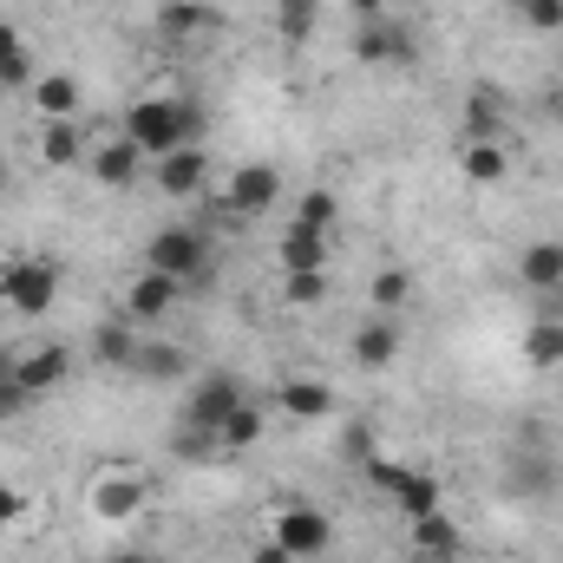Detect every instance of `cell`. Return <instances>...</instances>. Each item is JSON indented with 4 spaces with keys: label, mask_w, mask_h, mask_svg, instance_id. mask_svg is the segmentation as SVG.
I'll return each mask as SVG.
<instances>
[{
    "label": "cell",
    "mask_w": 563,
    "mask_h": 563,
    "mask_svg": "<svg viewBox=\"0 0 563 563\" xmlns=\"http://www.w3.org/2000/svg\"><path fill=\"white\" fill-rule=\"evenodd\" d=\"M197 132H203V112L190 99H139L125 112V139L139 144V151H151V157L197 144Z\"/></svg>",
    "instance_id": "obj_1"
},
{
    "label": "cell",
    "mask_w": 563,
    "mask_h": 563,
    "mask_svg": "<svg viewBox=\"0 0 563 563\" xmlns=\"http://www.w3.org/2000/svg\"><path fill=\"white\" fill-rule=\"evenodd\" d=\"M144 269H164V276L184 282V288H203V282L217 276V250H210V236H203V230L177 223V230H157V236H151Z\"/></svg>",
    "instance_id": "obj_2"
},
{
    "label": "cell",
    "mask_w": 563,
    "mask_h": 563,
    "mask_svg": "<svg viewBox=\"0 0 563 563\" xmlns=\"http://www.w3.org/2000/svg\"><path fill=\"white\" fill-rule=\"evenodd\" d=\"M354 59L361 66H380V73H407L420 59V33L407 20H394V13H374V20L354 26Z\"/></svg>",
    "instance_id": "obj_3"
},
{
    "label": "cell",
    "mask_w": 563,
    "mask_h": 563,
    "mask_svg": "<svg viewBox=\"0 0 563 563\" xmlns=\"http://www.w3.org/2000/svg\"><path fill=\"white\" fill-rule=\"evenodd\" d=\"M0 301H7L20 321H40V314L59 301V269L40 263V256H13V263H0Z\"/></svg>",
    "instance_id": "obj_4"
},
{
    "label": "cell",
    "mask_w": 563,
    "mask_h": 563,
    "mask_svg": "<svg viewBox=\"0 0 563 563\" xmlns=\"http://www.w3.org/2000/svg\"><path fill=\"white\" fill-rule=\"evenodd\" d=\"M269 538H276L295 563H301V558H321V551L334 544V518H328V511H314V505H282Z\"/></svg>",
    "instance_id": "obj_5"
},
{
    "label": "cell",
    "mask_w": 563,
    "mask_h": 563,
    "mask_svg": "<svg viewBox=\"0 0 563 563\" xmlns=\"http://www.w3.org/2000/svg\"><path fill=\"white\" fill-rule=\"evenodd\" d=\"M243 400H250V394H243V380H236V374H203V380L190 387V400H184V426L217 432V426L230 420Z\"/></svg>",
    "instance_id": "obj_6"
},
{
    "label": "cell",
    "mask_w": 563,
    "mask_h": 563,
    "mask_svg": "<svg viewBox=\"0 0 563 563\" xmlns=\"http://www.w3.org/2000/svg\"><path fill=\"white\" fill-rule=\"evenodd\" d=\"M276 197H282L276 164H236L230 190H223V217H263V210H276Z\"/></svg>",
    "instance_id": "obj_7"
},
{
    "label": "cell",
    "mask_w": 563,
    "mask_h": 563,
    "mask_svg": "<svg viewBox=\"0 0 563 563\" xmlns=\"http://www.w3.org/2000/svg\"><path fill=\"white\" fill-rule=\"evenodd\" d=\"M217 26H223V13H217L210 0H164V7H157V33H164L170 46L217 40Z\"/></svg>",
    "instance_id": "obj_8"
},
{
    "label": "cell",
    "mask_w": 563,
    "mask_h": 563,
    "mask_svg": "<svg viewBox=\"0 0 563 563\" xmlns=\"http://www.w3.org/2000/svg\"><path fill=\"white\" fill-rule=\"evenodd\" d=\"M13 374H20L26 400H46V394H59V387L73 380V354H66V347H26V354L13 361Z\"/></svg>",
    "instance_id": "obj_9"
},
{
    "label": "cell",
    "mask_w": 563,
    "mask_h": 563,
    "mask_svg": "<svg viewBox=\"0 0 563 563\" xmlns=\"http://www.w3.org/2000/svg\"><path fill=\"white\" fill-rule=\"evenodd\" d=\"M177 295H184V282H170L164 269H144V276L125 288V321H139V328L164 321V314L177 308Z\"/></svg>",
    "instance_id": "obj_10"
},
{
    "label": "cell",
    "mask_w": 563,
    "mask_h": 563,
    "mask_svg": "<svg viewBox=\"0 0 563 563\" xmlns=\"http://www.w3.org/2000/svg\"><path fill=\"white\" fill-rule=\"evenodd\" d=\"M92 511H99L106 525H132L144 511V478L139 472H106V478L92 485Z\"/></svg>",
    "instance_id": "obj_11"
},
{
    "label": "cell",
    "mask_w": 563,
    "mask_h": 563,
    "mask_svg": "<svg viewBox=\"0 0 563 563\" xmlns=\"http://www.w3.org/2000/svg\"><path fill=\"white\" fill-rule=\"evenodd\" d=\"M459 551H465L459 518H445V511L413 518V558H420V563H459Z\"/></svg>",
    "instance_id": "obj_12"
},
{
    "label": "cell",
    "mask_w": 563,
    "mask_h": 563,
    "mask_svg": "<svg viewBox=\"0 0 563 563\" xmlns=\"http://www.w3.org/2000/svg\"><path fill=\"white\" fill-rule=\"evenodd\" d=\"M40 164L46 170H73L79 157H86V125L79 119H40Z\"/></svg>",
    "instance_id": "obj_13"
},
{
    "label": "cell",
    "mask_w": 563,
    "mask_h": 563,
    "mask_svg": "<svg viewBox=\"0 0 563 563\" xmlns=\"http://www.w3.org/2000/svg\"><path fill=\"white\" fill-rule=\"evenodd\" d=\"M203 177H210V164H203V151H197V144H184V151H164V157H157V190H164V197H197V190H203Z\"/></svg>",
    "instance_id": "obj_14"
},
{
    "label": "cell",
    "mask_w": 563,
    "mask_h": 563,
    "mask_svg": "<svg viewBox=\"0 0 563 563\" xmlns=\"http://www.w3.org/2000/svg\"><path fill=\"white\" fill-rule=\"evenodd\" d=\"M139 321H125V314H112V321H99L92 328V354L106 361V367H119V374H132V361H139Z\"/></svg>",
    "instance_id": "obj_15"
},
{
    "label": "cell",
    "mask_w": 563,
    "mask_h": 563,
    "mask_svg": "<svg viewBox=\"0 0 563 563\" xmlns=\"http://www.w3.org/2000/svg\"><path fill=\"white\" fill-rule=\"evenodd\" d=\"M465 139L472 144H498V132H505V92H492V86H472L465 92Z\"/></svg>",
    "instance_id": "obj_16"
},
{
    "label": "cell",
    "mask_w": 563,
    "mask_h": 563,
    "mask_svg": "<svg viewBox=\"0 0 563 563\" xmlns=\"http://www.w3.org/2000/svg\"><path fill=\"white\" fill-rule=\"evenodd\" d=\"M139 157L144 151L119 132V139H106L99 151H92V177H99L106 190H125V184H139Z\"/></svg>",
    "instance_id": "obj_17"
},
{
    "label": "cell",
    "mask_w": 563,
    "mask_h": 563,
    "mask_svg": "<svg viewBox=\"0 0 563 563\" xmlns=\"http://www.w3.org/2000/svg\"><path fill=\"white\" fill-rule=\"evenodd\" d=\"M79 106H86V92H79L73 73H40L33 79V112L40 119H79Z\"/></svg>",
    "instance_id": "obj_18"
},
{
    "label": "cell",
    "mask_w": 563,
    "mask_h": 563,
    "mask_svg": "<svg viewBox=\"0 0 563 563\" xmlns=\"http://www.w3.org/2000/svg\"><path fill=\"white\" fill-rule=\"evenodd\" d=\"M394 354H400V321L394 314H374V321L354 328V361L361 367H394Z\"/></svg>",
    "instance_id": "obj_19"
},
{
    "label": "cell",
    "mask_w": 563,
    "mask_h": 563,
    "mask_svg": "<svg viewBox=\"0 0 563 563\" xmlns=\"http://www.w3.org/2000/svg\"><path fill=\"white\" fill-rule=\"evenodd\" d=\"M328 250H334V236H321V230H308V223H288L282 230V276L288 269H328Z\"/></svg>",
    "instance_id": "obj_20"
},
{
    "label": "cell",
    "mask_w": 563,
    "mask_h": 563,
    "mask_svg": "<svg viewBox=\"0 0 563 563\" xmlns=\"http://www.w3.org/2000/svg\"><path fill=\"white\" fill-rule=\"evenodd\" d=\"M518 282L531 295H563V243H531L518 256Z\"/></svg>",
    "instance_id": "obj_21"
},
{
    "label": "cell",
    "mask_w": 563,
    "mask_h": 563,
    "mask_svg": "<svg viewBox=\"0 0 563 563\" xmlns=\"http://www.w3.org/2000/svg\"><path fill=\"white\" fill-rule=\"evenodd\" d=\"M276 407L288 420H328L334 413V387H321V380H282Z\"/></svg>",
    "instance_id": "obj_22"
},
{
    "label": "cell",
    "mask_w": 563,
    "mask_h": 563,
    "mask_svg": "<svg viewBox=\"0 0 563 563\" xmlns=\"http://www.w3.org/2000/svg\"><path fill=\"white\" fill-rule=\"evenodd\" d=\"M132 374H139V380H184V374H190V354H184L177 341H151V334H144Z\"/></svg>",
    "instance_id": "obj_23"
},
{
    "label": "cell",
    "mask_w": 563,
    "mask_h": 563,
    "mask_svg": "<svg viewBox=\"0 0 563 563\" xmlns=\"http://www.w3.org/2000/svg\"><path fill=\"white\" fill-rule=\"evenodd\" d=\"M387 498H394L407 518H432V511H445V505H439V478H432V472H413V465H407V478H400Z\"/></svg>",
    "instance_id": "obj_24"
},
{
    "label": "cell",
    "mask_w": 563,
    "mask_h": 563,
    "mask_svg": "<svg viewBox=\"0 0 563 563\" xmlns=\"http://www.w3.org/2000/svg\"><path fill=\"white\" fill-rule=\"evenodd\" d=\"M256 439H263V407H256V400H243L230 420L217 426V445H223V452H250Z\"/></svg>",
    "instance_id": "obj_25"
},
{
    "label": "cell",
    "mask_w": 563,
    "mask_h": 563,
    "mask_svg": "<svg viewBox=\"0 0 563 563\" xmlns=\"http://www.w3.org/2000/svg\"><path fill=\"white\" fill-rule=\"evenodd\" d=\"M40 73H33V53H26V40L13 33V26H0V86H33Z\"/></svg>",
    "instance_id": "obj_26"
},
{
    "label": "cell",
    "mask_w": 563,
    "mask_h": 563,
    "mask_svg": "<svg viewBox=\"0 0 563 563\" xmlns=\"http://www.w3.org/2000/svg\"><path fill=\"white\" fill-rule=\"evenodd\" d=\"M465 177L472 184H505L511 177V157L498 144H465Z\"/></svg>",
    "instance_id": "obj_27"
},
{
    "label": "cell",
    "mask_w": 563,
    "mask_h": 563,
    "mask_svg": "<svg viewBox=\"0 0 563 563\" xmlns=\"http://www.w3.org/2000/svg\"><path fill=\"white\" fill-rule=\"evenodd\" d=\"M525 361L531 367H563V321H538L525 334Z\"/></svg>",
    "instance_id": "obj_28"
},
{
    "label": "cell",
    "mask_w": 563,
    "mask_h": 563,
    "mask_svg": "<svg viewBox=\"0 0 563 563\" xmlns=\"http://www.w3.org/2000/svg\"><path fill=\"white\" fill-rule=\"evenodd\" d=\"M295 223H308V230L334 236V223H341V203H334V190H308V197H301V210H295Z\"/></svg>",
    "instance_id": "obj_29"
},
{
    "label": "cell",
    "mask_w": 563,
    "mask_h": 563,
    "mask_svg": "<svg viewBox=\"0 0 563 563\" xmlns=\"http://www.w3.org/2000/svg\"><path fill=\"white\" fill-rule=\"evenodd\" d=\"M407 295H413V276H407V269H380V276L367 282V301H374L380 314H394Z\"/></svg>",
    "instance_id": "obj_30"
},
{
    "label": "cell",
    "mask_w": 563,
    "mask_h": 563,
    "mask_svg": "<svg viewBox=\"0 0 563 563\" xmlns=\"http://www.w3.org/2000/svg\"><path fill=\"white\" fill-rule=\"evenodd\" d=\"M328 295V269H288L282 276V301H295V308H314Z\"/></svg>",
    "instance_id": "obj_31"
},
{
    "label": "cell",
    "mask_w": 563,
    "mask_h": 563,
    "mask_svg": "<svg viewBox=\"0 0 563 563\" xmlns=\"http://www.w3.org/2000/svg\"><path fill=\"white\" fill-rule=\"evenodd\" d=\"M314 13H321L314 0H276V26H282V40H295V46H301V40L314 33Z\"/></svg>",
    "instance_id": "obj_32"
},
{
    "label": "cell",
    "mask_w": 563,
    "mask_h": 563,
    "mask_svg": "<svg viewBox=\"0 0 563 563\" xmlns=\"http://www.w3.org/2000/svg\"><path fill=\"white\" fill-rule=\"evenodd\" d=\"M170 445H177L184 459H197V465H203L210 452H223V445H217V432H197V426H184V420H177V439H170Z\"/></svg>",
    "instance_id": "obj_33"
},
{
    "label": "cell",
    "mask_w": 563,
    "mask_h": 563,
    "mask_svg": "<svg viewBox=\"0 0 563 563\" xmlns=\"http://www.w3.org/2000/svg\"><path fill=\"white\" fill-rule=\"evenodd\" d=\"M511 7H518V20H525V26H544V33L563 26V0H511Z\"/></svg>",
    "instance_id": "obj_34"
},
{
    "label": "cell",
    "mask_w": 563,
    "mask_h": 563,
    "mask_svg": "<svg viewBox=\"0 0 563 563\" xmlns=\"http://www.w3.org/2000/svg\"><path fill=\"white\" fill-rule=\"evenodd\" d=\"M20 407H33V400H26V387H20V374H13V361H0V420H13Z\"/></svg>",
    "instance_id": "obj_35"
},
{
    "label": "cell",
    "mask_w": 563,
    "mask_h": 563,
    "mask_svg": "<svg viewBox=\"0 0 563 563\" xmlns=\"http://www.w3.org/2000/svg\"><path fill=\"white\" fill-rule=\"evenodd\" d=\"M20 518H26V492H20V485H0V531L20 525Z\"/></svg>",
    "instance_id": "obj_36"
},
{
    "label": "cell",
    "mask_w": 563,
    "mask_h": 563,
    "mask_svg": "<svg viewBox=\"0 0 563 563\" xmlns=\"http://www.w3.org/2000/svg\"><path fill=\"white\" fill-rule=\"evenodd\" d=\"M347 452L367 465V459H374V426H347Z\"/></svg>",
    "instance_id": "obj_37"
},
{
    "label": "cell",
    "mask_w": 563,
    "mask_h": 563,
    "mask_svg": "<svg viewBox=\"0 0 563 563\" xmlns=\"http://www.w3.org/2000/svg\"><path fill=\"white\" fill-rule=\"evenodd\" d=\"M250 563H295V558H288V551H282L276 538H269V544H263V551H256V558H250Z\"/></svg>",
    "instance_id": "obj_38"
},
{
    "label": "cell",
    "mask_w": 563,
    "mask_h": 563,
    "mask_svg": "<svg viewBox=\"0 0 563 563\" xmlns=\"http://www.w3.org/2000/svg\"><path fill=\"white\" fill-rule=\"evenodd\" d=\"M354 13H361V20H374V13H387V0H354Z\"/></svg>",
    "instance_id": "obj_39"
},
{
    "label": "cell",
    "mask_w": 563,
    "mask_h": 563,
    "mask_svg": "<svg viewBox=\"0 0 563 563\" xmlns=\"http://www.w3.org/2000/svg\"><path fill=\"white\" fill-rule=\"evenodd\" d=\"M119 563H151V558H119Z\"/></svg>",
    "instance_id": "obj_40"
},
{
    "label": "cell",
    "mask_w": 563,
    "mask_h": 563,
    "mask_svg": "<svg viewBox=\"0 0 563 563\" xmlns=\"http://www.w3.org/2000/svg\"><path fill=\"white\" fill-rule=\"evenodd\" d=\"M387 7H413V0H387Z\"/></svg>",
    "instance_id": "obj_41"
},
{
    "label": "cell",
    "mask_w": 563,
    "mask_h": 563,
    "mask_svg": "<svg viewBox=\"0 0 563 563\" xmlns=\"http://www.w3.org/2000/svg\"><path fill=\"white\" fill-rule=\"evenodd\" d=\"M558 106H563V79H558Z\"/></svg>",
    "instance_id": "obj_42"
}]
</instances>
